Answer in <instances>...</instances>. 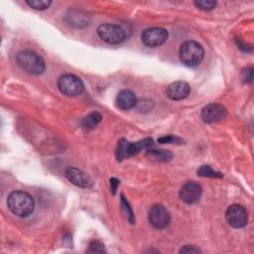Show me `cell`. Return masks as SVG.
<instances>
[{
    "mask_svg": "<svg viewBox=\"0 0 254 254\" xmlns=\"http://www.w3.org/2000/svg\"><path fill=\"white\" fill-rule=\"evenodd\" d=\"M119 184H120V182H119V180H117L116 178H111V179H110V188H111L112 194H115V193H116L117 187L119 186Z\"/></svg>",
    "mask_w": 254,
    "mask_h": 254,
    "instance_id": "cell-25",
    "label": "cell"
},
{
    "mask_svg": "<svg viewBox=\"0 0 254 254\" xmlns=\"http://www.w3.org/2000/svg\"><path fill=\"white\" fill-rule=\"evenodd\" d=\"M193 4L195 5L196 8L204 11H210L214 9V7L216 6L215 1H205V0H196L193 2Z\"/></svg>",
    "mask_w": 254,
    "mask_h": 254,
    "instance_id": "cell-20",
    "label": "cell"
},
{
    "mask_svg": "<svg viewBox=\"0 0 254 254\" xmlns=\"http://www.w3.org/2000/svg\"><path fill=\"white\" fill-rule=\"evenodd\" d=\"M147 156H150L152 158L158 159L160 161H170L173 158V154L169 151L166 150H155V149H151L147 151Z\"/></svg>",
    "mask_w": 254,
    "mask_h": 254,
    "instance_id": "cell-17",
    "label": "cell"
},
{
    "mask_svg": "<svg viewBox=\"0 0 254 254\" xmlns=\"http://www.w3.org/2000/svg\"><path fill=\"white\" fill-rule=\"evenodd\" d=\"M8 208L17 216H29L35 207L34 198L24 190H14L7 197Z\"/></svg>",
    "mask_w": 254,
    "mask_h": 254,
    "instance_id": "cell-1",
    "label": "cell"
},
{
    "mask_svg": "<svg viewBox=\"0 0 254 254\" xmlns=\"http://www.w3.org/2000/svg\"><path fill=\"white\" fill-rule=\"evenodd\" d=\"M121 205H122V209H123L127 219L129 220V222L134 224L135 223V216L133 214V210H132L129 202L127 201V199H125L123 194H121Z\"/></svg>",
    "mask_w": 254,
    "mask_h": 254,
    "instance_id": "cell-18",
    "label": "cell"
},
{
    "mask_svg": "<svg viewBox=\"0 0 254 254\" xmlns=\"http://www.w3.org/2000/svg\"><path fill=\"white\" fill-rule=\"evenodd\" d=\"M228 224L234 228H242L247 224L248 212L241 204H231L225 211Z\"/></svg>",
    "mask_w": 254,
    "mask_h": 254,
    "instance_id": "cell-7",
    "label": "cell"
},
{
    "mask_svg": "<svg viewBox=\"0 0 254 254\" xmlns=\"http://www.w3.org/2000/svg\"><path fill=\"white\" fill-rule=\"evenodd\" d=\"M65 178L74 186L79 187V188H90L92 186V181L90 178L84 174L82 171L78 170L77 168L74 167H68L65 170Z\"/></svg>",
    "mask_w": 254,
    "mask_h": 254,
    "instance_id": "cell-12",
    "label": "cell"
},
{
    "mask_svg": "<svg viewBox=\"0 0 254 254\" xmlns=\"http://www.w3.org/2000/svg\"><path fill=\"white\" fill-rule=\"evenodd\" d=\"M16 62L22 69L30 74L40 75L46 69L44 60L33 51H21L16 57Z\"/></svg>",
    "mask_w": 254,
    "mask_h": 254,
    "instance_id": "cell-2",
    "label": "cell"
},
{
    "mask_svg": "<svg viewBox=\"0 0 254 254\" xmlns=\"http://www.w3.org/2000/svg\"><path fill=\"white\" fill-rule=\"evenodd\" d=\"M180 60L181 62L190 67L198 65L203 60L204 51L200 44L194 41H187L182 44L180 48Z\"/></svg>",
    "mask_w": 254,
    "mask_h": 254,
    "instance_id": "cell-3",
    "label": "cell"
},
{
    "mask_svg": "<svg viewBox=\"0 0 254 254\" xmlns=\"http://www.w3.org/2000/svg\"><path fill=\"white\" fill-rule=\"evenodd\" d=\"M169 33L161 27L149 28L142 33L141 40L143 44L149 48H155L163 45L168 39Z\"/></svg>",
    "mask_w": 254,
    "mask_h": 254,
    "instance_id": "cell-9",
    "label": "cell"
},
{
    "mask_svg": "<svg viewBox=\"0 0 254 254\" xmlns=\"http://www.w3.org/2000/svg\"><path fill=\"white\" fill-rule=\"evenodd\" d=\"M158 142L161 143V144H182L184 141L179 138V137H176V136H173V135H167V136H163V137H160L158 139Z\"/></svg>",
    "mask_w": 254,
    "mask_h": 254,
    "instance_id": "cell-21",
    "label": "cell"
},
{
    "mask_svg": "<svg viewBox=\"0 0 254 254\" xmlns=\"http://www.w3.org/2000/svg\"><path fill=\"white\" fill-rule=\"evenodd\" d=\"M227 115L226 108L218 103H209L201 110L200 117L205 123H215L223 120Z\"/></svg>",
    "mask_w": 254,
    "mask_h": 254,
    "instance_id": "cell-10",
    "label": "cell"
},
{
    "mask_svg": "<svg viewBox=\"0 0 254 254\" xmlns=\"http://www.w3.org/2000/svg\"><path fill=\"white\" fill-rule=\"evenodd\" d=\"M88 252H92V253H105V249H104V245L97 240H92L89 243V248H88Z\"/></svg>",
    "mask_w": 254,
    "mask_h": 254,
    "instance_id": "cell-22",
    "label": "cell"
},
{
    "mask_svg": "<svg viewBox=\"0 0 254 254\" xmlns=\"http://www.w3.org/2000/svg\"><path fill=\"white\" fill-rule=\"evenodd\" d=\"M101 119H102V116L99 112L92 111L81 119L80 124H81V127L84 128L85 130H91L100 123Z\"/></svg>",
    "mask_w": 254,
    "mask_h": 254,
    "instance_id": "cell-15",
    "label": "cell"
},
{
    "mask_svg": "<svg viewBox=\"0 0 254 254\" xmlns=\"http://www.w3.org/2000/svg\"><path fill=\"white\" fill-rule=\"evenodd\" d=\"M96 33L103 42L110 45L119 44L125 39V31L115 24H101L97 27Z\"/></svg>",
    "mask_w": 254,
    "mask_h": 254,
    "instance_id": "cell-5",
    "label": "cell"
},
{
    "mask_svg": "<svg viewBox=\"0 0 254 254\" xmlns=\"http://www.w3.org/2000/svg\"><path fill=\"white\" fill-rule=\"evenodd\" d=\"M117 106L123 110H128L133 108L137 104V99L135 94L129 89H122L118 92L116 96Z\"/></svg>",
    "mask_w": 254,
    "mask_h": 254,
    "instance_id": "cell-14",
    "label": "cell"
},
{
    "mask_svg": "<svg viewBox=\"0 0 254 254\" xmlns=\"http://www.w3.org/2000/svg\"><path fill=\"white\" fill-rule=\"evenodd\" d=\"M153 145V139L145 138L139 140L137 142H129L126 139L122 138L117 145L116 148V158L118 161H122L126 158H129L137 153H139L143 149H147Z\"/></svg>",
    "mask_w": 254,
    "mask_h": 254,
    "instance_id": "cell-4",
    "label": "cell"
},
{
    "mask_svg": "<svg viewBox=\"0 0 254 254\" xmlns=\"http://www.w3.org/2000/svg\"><path fill=\"white\" fill-rule=\"evenodd\" d=\"M58 87L62 93L67 96H76L83 91L84 86L78 76L66 73L59 77Z\"/></svg>",
    "mask_w": 254,
    "mask_h": 254,
    "instance_id": "cell-6",
    "label": "cell"
},
{
    "mask_svg": "<svg viewBox=\"0 0 254 254\" xmlns=\"http://www.w3.org/2000/svg\"><path fill=\"white\" fill-rule=\"evenodd\" d=\"M148 219L154 228L164 229L169 225L171 216L165 206L162 204H154L149 209Z\"/></svg>",
    "mask_w": 254,
    "mask_h": 254,
    "instance_id": "cell-8",
    "label": "cell"
},
{
    "mask_svg": "<svg viewBox=\"0 0 254 254\" xmlns=\"http://www.w3.org/2000/svg\"><path fill=\"white\" fill-rule=\"evenodd\" d=\"M197 176L199 177H202V178H222L223 175L219 172H216L214 171L210 166H207V165H203V166H200L197 170Z\"/></svg>",
    "mask_w": 254,
    "mask_h": 254,
    "instance_id": "cell-16",
    "label": "cell"
},
{
    "mask_svg": "<svg viewBox=\"0 0 254 254\" xmlns=\"http://www.w3.org/2000/svg\"><path fill=\"white\" fill-rule=\"evenodd\" d=\"M242 79L246 83H251L253 79V67L250 66L242 71Z\"/></svg>",
    "mask_w": 254,
    "mask_h": 254,
    "instance_id": "cell-23",
    "label": "cell"
},
{
    "mask_svg": "<svg viewBox=\"0 0 254 254\" xmlns=\"http://www.w3.org/2000/svg\"><path fill=\"white\" fill-rule=\"evenodd\" d=\"M201 250L194 245H185L180 249V253H200Z\"/></svg>",
    "mask_w": 254,
    "mask_h": 254,
    "instance_id": "cell-24",
    "label": "cell"
},
{
    "mask_svg": "<svg viewBox=\"0 0 254 254\" xmlns=\"http://www.w3.org/2000/svg\"><path fill=\"white\" fill-rule=\"evenodd\" d=\"M26 3L35 10H46L52 2L50 0H28Z\"/></svg>",
    "mask_w": 254,
    "mask_h": 254,
    "instance_id": "cell-19",
    "label": "cell"
},
{
    "mask_svg": "<svg viewBox=\"0 0 254 254\" xmlns=\"http://www.w3.org/2000/svg\"><path fill=\"white\" fill-rule=\"evenodd\" d=\"M202 193V189L200 185L196 182H188L180 190L179 196L180 198L188 204L196 203Z\"/></svg>",
    "mask_w": 254,
    "mask_h": 254,
    "instance_id": "cell-11",
    "label": "cell"
},
{
    "mask_svg": "<svg viewBox=\"0 0 254 254\" xmlns=\"http://www.w3.org/2000/svg\"><path fill=\"white\" fill-rule=\"evenodd\" d=\"M190 92V86L188 82L183 80H178L172 82L166 90L167 96L172 100H182L188 97Z\"/></svg>",
    "mask_w": 254,
    "mask_h": 254,
    "instance_id": "cell-13",
    "label": "cell"
}]
</instances>
